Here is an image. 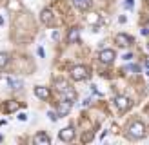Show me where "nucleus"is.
Here are the masks:
<instances>
[{"mask_svg":"<svg viewBox=\"0 0 149 145\" xmlns=\"http://www.w3.org/2000/svg\"><path fill=\"white\" fill-rule=\"evenodd\" d=\"M115 42H116L118 47H125V46H129V44L133 42V38H131V36H127L125 33H118L115 36Z\"/></svg>","mask_w":149,"mask_h":145,"instance_id":"nucleus-7","label":"nucleus"},{"mask_svg":"<svg viewBox=\"0 0 149 145\" xmlns=\"http://www.w3.org/2000/svg\"><path fill=\"white\" fill-rule=\"evenodd\" d=\"M9 64V55L7 53H0V69H4Z\"/></svg>","mask_w":149,"mask_h":145,"instance_id":"nucleus-16","label":"nucleus"},{"mask_svg":"<svg viewBox=\"0 0 149 145\" xmlns=\"http://www.w3.org/2000/svg\"><path fill=\"white\" fill-rule=\"evenodd\" d=\"M93 140V134H86L84 138H82V142H91Z\"/></svg>","mask_w":149,"mask_h":145,"instance_id":"nucleus-23","label":"nucleus"},{"mask_svg":"<svg viewBox=\"0 0 149 145\" xmlns=\"http://www.w3.org/2000/svg\"><path fill=\"white\" fill-rule=\"evenodd\" d=\"M68 40H69L71 44H77V42L80 40V29H78V27H71L69 31H68Z\"/></svg>","mask_w":149,"mask_h":145,"instance_id":"nucleus-11","label":"nucleus"},{"mask_svg":"<svg viewBox=\"0 0 149 145\" xmlns=\"http://www.w3.org/2000/svg\"><path fill=\"white\" fill-rule=\"evenodd\" d=\"M115 58H116V53H115L113 49H102L100 53H98V60L102 64H113Z\"/></svg>","mask_w":149,"mask_h":145,"instance_id":"nucleus-4","label":"nucleus"},{"mask_svg":"<svg viewBox=\"0 0 149 145\" xmlns=\"http://www.w3.org/2000/svg\"><path fill=\"white\" fill-rule=\"evenodd\" d=\"M142 35H149V27H144L142 29Z\"/></svg>","mask_w":149,"mask_h":145,"instance_id":"nucleus-26","label":"nucleus"},{"mask_svg":"<svg viewBox=\"0 0 149 145\" xmlns=\"http://www.w3.org/2000/svg\"><path fill=\"white\" fill-rule=\"evenodd\" d=\"M131 58H133L131 53H125V55H124V60H131Z\"/></svg>","mask_w":149,"mask_h":145,"instance_id":"nucleus-24","label":"nucleus"},{"mask_svg":"<svg viewBox=\"0 0 149 145\" xmlns=\"http://www.w3.org/2000/svg\"><path fill=\"white\" fill-rule=\"evenodd\" d=\"M62 94H64V100H71V102L77 100V93H74V91L71 89V87H68V89H65Z\"/></svg>","mask_w":149,"mask_h":145,"instance_id":"nucleus-15","label":"nucleus"},{"mask_svg":"<svg viewBox=\"0 0 149 145\" xmlns=\"http://www.w3.org/2000/svg\"><path fill=\"white\" fill-rule=\"evenodd\" d=\"M40 20H42L46 26H51V24H53V20H55L53 11H51V9H44V11L40 13Z\"/></svg>","mask_w":149,"mask_h":145,"instance_id":"nucleus-8","label":"nucleus"},{"mask_svg":"<svg viewBox=\"0 0 149 145\" xmlns=\"http://www.w3.org/2000/svg\"><path fill=\"white\" fill-rule=\"evenodd\" d=\"M115 105H116V109H118L120 113H125V111L131 107V100H129L127 96H116V98H115Z\"/></svg>","mask_w":149,"mask_h":145,"instance_id":"nucleus-5","label":"nucleus"},{"mask_svg":"<svg viewBox=\"0 0 149 145\" xmlns=\"http://www.w3.org/2000/svg\"><path fill=\"white\" fill-rule=\"evenodd\" d=\"M87 76H89V72H87V67H84V65H74L71 69V78L74 82H82V80H86Z\"/></svg>","mask_w":149,"mask_h":145,"instance_id":"nucleus-2","label":"nucleus"},{"mask_svg":"<svg viewBox=\"0 0 149 145\" xmlns=\"http://www.w3.org/2000/svg\"><path fill=\"white\" fill-rule=\"evenodd\" d=\"M36 53H38V56H40V58H44V56H46V51H44L42 47H38V49H36Z\"/></svg>","mask_w":149,"mask_h":145,"instance_id":"nucleus-21","label":"nucleus"},{"mask_svg":"<svg viewBox=\"0 0 149 145\" xmlns=\"http://www.w3.org/2000/svg\"><path fill=\"white\" fill-rule=\"evenodd\" d=\"M125 20H127L125 17H120V18H118V22H120V24H125Z\"/></svg>","mask_w":149,"mask_h":145,"instance_id":"nucleus-25","label":"nucleus"},{"mask_svg":"<svg viewBox=\"0 0 149 145\" xmlns=\"http://www.w3.org/2000/svg\"><path fill=\"white\" fill-rule=\"evenodd\" d=\"M35 96L36 98H40V100H49V96H51V93H49V89L47 87H35Z\"/></svg>","mask_w":149,"mask_h":145,"instance_id":"nucleus-9","label":"nucleus"},{"mask_svg":"<svg viewBox=\"0 0 149 145\" xmlns=\"http://www.w3.org/2000/svg\"><path fill=\"white\" fill-rule=\"evenodd\" d=\"M127 136L133 138V140H140V138L146 136V125L142 122H133L127 127Z\"/></svg>","mask_w":149,"mask_h":145,"instance_id":"nucleus-1","label":"nucleus"},{"mask_svg":"<svg viewBox=\"0 0 149 145\" xmlns=\"http://www.w3.org/2000/svg\"><path fill=\"white\" fill-rule=\"evenodd\" d=\"M17 109H18V104H17V102H9V104L6 105V111H17Z\"/></svg>","mask_w":149,"mask_h":145,"instance_id":"nucleus-17","label":"nucleus"},{"mask_svg":"<svg viewBox=\"0 0 149 145\" xmlns=\"http://www.w3.org/2000/svg\"><path fill=\"white\" fill-rule=\"evenodd\" d=\"M0 142H2V134H0Z\"/></svg>","mask_w":149,"mask_h":145,"instance_id":"nucleus-28","label":"nucleus"},{"mask_svg":"<svg viewBox=\"0 0 149 145\" xmlns=\"http://www.w3.org/2000/svg\"><path fill=\"white\" fill-rule=\"evenodd\" d=\"M133 6H135V0H125V2H124L125 9H133Z\"/></svg>","mask_w":149,"mask_h":145,"instance_id":"nucleus-18","label":"nucleus"},{"mask_svg":"<svg viewBox=\"0 0 149 145\" xmlns=\"http://www.w3.org/2000/svg\"><path fill=\"white\" fill-rule=\"evenodd\" d=\"M147 51H149V42H147Z\"/></svg>","mask_w":149,"mask_h":145,"instance_id":"nucleus-27","label":"nucleus"},{"mask_svg":"<svg viewBox=\"0 0 149 145\" xmlns=\"http://www.w3.org/2000/svg\"><path fill=\"white\" fill-rule=\"evenodd\" d=\"M68 87H69V85H68V82H65V80H62V78H56V80H55V89H56L58 93H64Z\"/></svg>","mask_w":149,"mask_h":145,"instance_id":"nucleus-13","label":"nucleus"},{"mask_svg":"<svg viewBox=\"0 0 149 145\" xmlns=\"http://www.w3.org/2000/svg\"><path fill=\"white\" fill-rule=\"evenodd\" d=\"M18 120H20V122H26V120H27V114H26V113H20V114H18Z\"/></svg>","mask_w":149,"mask_h":145,"instance_id":"nucleus-22","label":"nucleus"},{"mask_svg":"<svg viewBox=\"0 0 149 145\" xmlns=\"http://www.w3.org/2000/svg\"><path fill=\"white\" fill-rule=\"evenodd\" d=\"M74 6H77L78 9H82V11H86V9L91 7V2H89V0H74Z\"/></svg>","mask_w":149,"mask_h":145,"instance_id":"nucleus-14","label":"nucleus"},{"mask_svg":"<svg viewBox=\"0 0 149 145\" xmlns=\"http://www.w3.org/2000/svg\"><path fill=\"white\" fill-rule=\"evenodd\" d=\"M33 143H35V145H49L51 140H49V136H47L46 133H38V134L33 138Z\"/></svg>","mask_w":149,"mask_h":145,"instance_id":"nucleus-10","label":"nucleus"},{"mask_svg":"<svg viewBox=\"0 0 149 145\" xmlns=\"http://www.w3.org/2000/svg\"><path fill=\"white\" fill-rule=\"evenodd\" d=\"M58 136H60L62 142H73L74 140V129L73 127H65V129H62L60 133H58Z\"/></svg>","mask_w":149,"mask_h":145,"instance_id":"nucleus-6","label":"nucleus"},{"mask_svg":"<svg viewBox=\"0 0 149 145\" xmlns=\"http://www.w3.org/2000/svg\"><path fill=\"white\" fill-rule=\"evenodd\" d=\"M7 85H9L11 89H22V80L13 78V76H7Z\"/></svg>","mask_w":149,"mask_h":145,"instance_id":"nucleus-12","label":"nucleus"},{"mask_svg":"<svg viewBox=\"0 0 149 145\" xmlns=\"http://www.w3.org/2000/svg\"><path fill=\"white\" fill-rule=\"evenodd\" d=\"M71 109H73V102H71V100H62L60 104L56 105V114H58V118H64V116H68Z\"/></svg>","mask_w":149,"mask_h":145,"instance_id":"nucleus-3","label":"nucleus"},{"mask_svg":"<svg viewBox=\"0 0 149 145\" xmlns=\"http://www.w3.org/2000/svg\"><path fill=\"white\" fill-rule=\"evenodd\" d=\"M127 71H131V72H138L140 67H138V65H127Z\"/></svg>","mask_w":149,"mask_h":145,"instance_id":"nucleus-20","label":"nucleus"},{"mask_svg":"<svg viewBox=\"0 0 149 145\" xmlns=\"http://www.w3.org/2000/svg\"><path fill=\"white\" fill-rule=\"evenodd\" d=\"M47 116H49V120H51V122H56V120H58V114H56V113H53V111H49V113H47Z\"/></svg>","mask_w":149,"mask_h":145,"instance_id":"nucleus-19","label":"nucleus"}]
</instances>
